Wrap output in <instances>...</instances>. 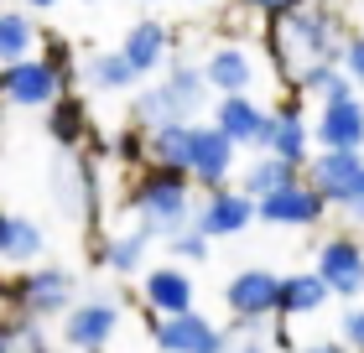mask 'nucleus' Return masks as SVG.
Here are the masks:
<instances>
[{
    "label": "nucleus",
    "instance_id": "nucleus-20",
    "mask_svg": "<svg viewBox=\"0 0 364 353\" xmlns=\"http://www.w3.org/2000/svg\"><path fill=\"white\" fill-rule=\"evenodd\" d=\"M193 276L182 271V260H167V265H156V271H146L141 276V301L151 312H188L193 307Z\"/></svg>",
    "mask_w": 364,
    "mask_h": 353
},
{
    "label": "nucleus",
    "instance_id": "nucleus-34",
    "mask_svg": "<svg viewBox=\"0 0 364 353\" xmlns=\"http://www.w3.org/2000/svg\"><path fill=\"white\" fill-rule=\"evenodd\" d=\"M338 338L364 353V301H349V312L338 317Z\"/></svg>",
    "mask_w": 364,
    "mask_h": 353
},
{
    "label": "nucleus",
    "instance_id": "nucleus-4",
    "mask_svg": "<svg viewBox=\"0 0 364 353\" xmlns=\"http://www.w3.org/2000/svg\"><path fill=\"white\" fill-rule=\"evenodd\" d=\"M328 213H333V208H328V197L312 188L302 172L255 197V224H266V229H318Z\"/></svg>",
    "mask_w": 364,
    "mask_h": 353
},
{
    "label": "nucleus",
    "instance_id": "nucleus-13",
    "mask_svg": "<svg viewBox=\"0 0 364 353\" xmlns=\"http://www.w3.org/2000/svg\"><path fill=\"white\" fill-rule=\"evenodd\" d=\"M235 166H240V146L229 141L219 125H198L193 120V161H188L193 188H219V182L235 177Z\"/></svg>",
    "mask_w": 364,
    "mask_h": 353
},
{
    "label": "nucleus",
    "instance_id": "nucleus-29",
    "mask_svg": "<svg viewBox=\"0 0 364 353\" xmlns=\"http://www.w3.org/2000/svg\"><path fill=\"white\" fill-rule=\"evenodd\" d=\"M16 348H26V353L47 348V322L6 307V312H0V353H16Z\"/></svg>",
    "mask_w": 364,
    "mask_h": 353
},
{
    "label": "nucleus",
    "instance_id": "nucleus-18",
    "mask_svg": "<svg viewBox=\"0 0 364 353\" xmlns=\"http://www.w3.org/2000/svg\"><path fill=\"white\" fill-rule=\"evenodd\" d=\"M266 151H276V156H287L296 166H307V156H312V125L302 114V94L271 104V141H266Z\"/></svg>",
    "mask_w": 364,
    "mask_h": 353
},
{
    "label": "nucleus",
    "instance_id": "nucleus-21",
    "mask_svg": "<svg viewBox=\"0 0 364 353\" xmlns=\"http://www.w3.org/2000/svg\"><path fill=\"white\" fill-rule=\"evenodd\" d=\"M42 249H47V234L37 218L0 208V265H31L42 260Z\"/></svg>",
    "mask_w": 364,
    "mask_h": 353
},
{
    "label": "nucleus",
    "instance_id": "nucleus-2",
    "mask_svg": "<svg viewBox=\"0 0 364 353\" xmlns=\"http://www.w3.org/2000/svg\"><path fill=\"white\" fill-rule=\"evenodd\" d=\"M343 16L323 0H302V6L281 11L266 21V58L276 63L281 73L302 68L312 58H338L343 53Z\"/></svg>",
    "mask_w": 364,
    "mask_h": 353
},
{
    "label": "nucleus",
    "instance_id": "nucleus-11",
    "mask_svg": "<svg viewBox=\"0 0 364 353\" xmlns=\"http://www.w3.org/2000/svg\"><path fill=\"white\" fill-rule=\"evenodd\" d=\"M193 224L203 229L208 239H229V234H245V229L255 224V197L245 192V188H229V182H219V188H203Z\"/></svg>",
    "mask_w": 364,
    "mask_h": 353
},
{
    "label": "nucleus",
    "instance_id": "nucleus-17",
    "mask_svg": "<svg viewBox=\"0 0 364 353\" xmlns=\"http://www.w3.org/2000/svg\"><path fill=\"white\" fill-rule=\"evenodd\" d=\"M203 78H208V89L213 94H245V89H255V78H260V63L250 47H240V42H219L213 53L203 58Z\"/></svg>",
    "mask_w": 364,
    "mask_h": 353
},
{
    "label": "nucleus",
    "instance_id": "nucleus-5",
    "mask_svg": "<svg viewBox=\"0 0 364 353\" xmlns=\"http://www.w3.org/2000/svg\"><path fill=\"white\" fill-rule=\"evenodd\" d=\"M302 177L328 197V208H343L364 192V146H318L302 166Z\"/></svg>",
    "mask_w": 364,
    "mask_h": 353
},
{
    "label": "nucleus",
    "instance_id": "nucleus-24",
    "mask_svg": "<svg viewBox=\"0 0 364 353\" xmlns=\"http://www.w3.org/2000/svg\"><path fill=\"white\" fill-rule=\"evenodd\" d=\"M287 78H291V89L302 94V99H328V94H349V89H359V83L343 73L338 58H312V63H302V68H291Z\"/></svg>",
    "mask_w": 364,
    "mask_h": 353
},
{
    "label": "nucleus",
    "instance_id": "nucleus-14",
    "mask_svg": "<svg viewBox=\"0 0 364 353\" xmlns=\"http://www.w3.org/2000/svg\"><path fill=\"white\" fill-rule=\"evenodd\" d=\"M224 307H229V317H276L281 312V276L266 271V265L235 271L224 286Z\"/></svg>",
    "mask_w": 364,
    "mask_h": 353
},
{
    "label": "nucleus",
    "instance_id": "nucleus-27",
    "mask_svg": "<svg viewBox=\"0 0 364 353\" xmlns=\"http://www.w3.org/2000/svg\"><path fill=\"white\" fill-rule=\"evenodd\" d=\"M296 172H302V166L287 161V156H276V151H250V161H245V172H240V188L250 197H260V192L281 188V182H291Z\"/></svg>",
    "mask_w": 364,
    "mask_h": 353
},
{
    "label": "nucleus",
    "instance_id": "nucleus-7",
    "mask_svg": "<svg viewBox=\"0 0 364 353\" xmlns=\"http://www.w3.org/2000/svg\"><path fill=\"white\" fill-rule=\"evenodd\" d=\"M58 94H63V83H58L53 68H47L42 53L0 63V99H6L11 109H47Z\"/></svg>",
    "mask_w": 364,
    "mask_h": 353
},
{
    "label": "nucleus",
    "instance_id": "nucleus-35",
    "mask_svg": "<svg viewBox=\"0 0 364 353\" xmlns=\"http://www.w3.org/2000/svg\"><path fill=\"white\" fill-rule=\"evenodd\" d=\"M338 63H343V73H349L354 83H364V31H349V37H343Z\"/></svg>",
    "mask_w": 364,
    "mask_h": 353
},
{
    "label": "nucleus",
    "instance_id": "nucleus-16",
    "mask_svg": "<svg viewBox=\"0 0 364 353\" xmlns=\"http://www.w3.org/2000/svg\"><path fill=\"white\" fill-rule=\"evenodd\" d=\"M42 114H47V141L58 151H84L94 141V114H89V99L78 89H63Z\"/></svg>",
    "mask_w": 364,
    "mask_h": 353
},
{
    "label": "nucleus",
    "instance_id": "nucleus-31",
    "mask_svg": "<svg viewBox=\"0 0 364 353\" xmlns=\"http://www.w3.org/2000/svg\"><path fill=\"white\" fill-rule=\"evenodd\" d=\"M167 120H172V104L161 99L156 83H151V89H136V94H130V104H125V125L156 130V125H167Z\"/></svg>",
    "mask_w": 364,
    "mask_h": 353
},
{
    "label": "nucleus",
    "instance_id": "nucleus-26",
    "mask_svg": "<svg viewBox=\"0 0 364 353\" xmlns=\"http://www.w3.org/2000/svg\"><path fill=\"white\" fill-rule=\"evenodd\" d=\"M146 156L188 172V161H193V120H167V125L146 130Z\"/></svg>",
    "mask_w": 364,
    "mask_h": 353
},
{
    "label": "nucleus",
    "instance_id": "nucleus-6",
    "mask_svg": "<svg viewBox=\"0 0 364 353\" xmlns=\"http://www.w3.org/2000/svg\"><path fill=\"white\" fill-rule=\"evenodd\" d=\"M146 332H151V343L161 353H224L229 348L224 327L193 307L188 312H151L146 307Z\"/></svg>",
    "mask_w": 364,
    "mask_h": 353
},
{
    "label": "nucleus",
    "instance_id": "nucleus-19",
    "mask_svg": "<svg viewBox=\"0 0 364 353\" xmlns=\"http://www.w3.org/2000/svg\"><path fill=\"white\" fill-rule=\"evenodd\" d=\"M120 53L130 58V68H136L141 78L156 73L161 63H167V53H172V31H167V21H156V16H141V21H130L125 37H120Z\"/></svg>",
    "mask_w": 364,
    "mask_h": 353
},
{
    "label": "nucleus",
    "instance_id": "nucleus-15",
    "mask_svg": "<svg viewBox=\"0 0 364 353\" xmlns=\"http://www.w3.org/2000/svg\"><path fill=\"white\" fill-rule=\"evenodd\" d=\"M312 146H364V99L328 94L318 99V120H312Z\"/></svg>",
    "mask_w": 364,
    "mask_h": 353
},
{
    "label": "nucleus",
    "instance_id": "nucleus-33",
    "mask_svg": "<svg viewBox=\"0 0 364 353\" xmlns=\"http://www.w3.org/2000/svg\"><path fill=\"white\" fill-rule=\"evenodd\" d=\"M109 146H114L109 156L120 161V166H130V172H136V166H146V161H151V156H146V130H141V125H125V130H120V136H114Z\"/></svg>",
    "mask_w": 364,
    "mask_h": 353
},
{
    "label": "nucleus",
    "instance_id": "nucleus-40",
    "mask_svg": "<svg viewBox=\"0 0 364 353\" xmlns=\"http://www.w3.org/2000/svg\"><path fill=\"white\" fill-rule=\"evenodd\" d=\"M136 6H156V0H136Z\"/></svg>",
    "mask_w": 364,
    "mask_h": 353
},
{
    "label": "nucleus",
    "instance_id": "nucleus-39",
    "mask_svg": "<svg viewBox=\"0 0 364 353\" xmlns=\"http://www.w3.org/2000/svg\"><path fill=\"white\" fill-rule=\"evenodd\" d=\"M188 6H213V0H188Z\"/></svg>",
    "mask_w": 364,
    "mask_h": 353
},
{
    "label": "nucleus",
    "instance_id": "nucleus-10",
    "mask_svg": "<svg viewBox=\"0 0 364 353\" xmlns=\"http://www.w3.org/2000/svg\"><path fill=\"white\" fill-rule=\"evenodd\" d=\"M312 271L328 281V291L338 301H359L364 296V244L354 234H328L318 244V265Z\"/></svg>",
    "mask_w": 364,
    "mask_h": 353
},
{
    "label": "nucleus",
    "instance_id": "nucleus-36",
    "mask_svg": "<svg viewBox=\"0 0 364 353\" xmlns=\"http://www.w3.org/2000/svg\"><path fill=\"white\" fill-rule=\"evenodd\" d=\"M240 6H245V11H255V16H266V21H271V16L291 11V6H302V0H240Z\"/></svg>",
    "mask_w": 364,
    "mask_h": 353
},
{
    "label": "nucleus",
    "instance_id": "nucleus-41",
    "mask_svg": "<svg viewBox=\"0 0 364 353\" xmlns=\"http://www.w3.org/2000/svg\"><path fill=\"white\" fill-rule=\"evenodd\" d=\"M84 6H99V0H84Z\"/></svg>",
    "mask_w": 364,
    "mask_h": 353
},
{
    "label": "nucleus",
    "instance_id": "nucleus-28",
    "mask_svg": "<svg viewBox=\"0 0 364 353\" xmlns=\"http://www.w3.org/2000/svg\"><path fill=\"white\" fill-rule=\"evenodd\" d=\"M37 37L42 31H37V21H31L26 6H0V63L37 53Z\"/></svg>",
    "mask_w": 364,
    "mask_h": 353
},
{
    "label": "nucleus",
    "instance_id": "nucleus-1",
    "mask_svg": "<svg viewBox=\"0 0 364 353\" xmlns=\"http://www.w3.org/2000/svg\"><path fill=\"white\" fill-rule=\"evenodd\" d=\"M120 208L136 213V224L151 234V239H172V234L188 229L193 213H198L193 172H182V166H161V161H146V166L130 172V188L120 192Z\"/></svg>",
    "mask_w": 364,
    "mask_h": 353
},
{
    "label": "nucleus",
    "instance_id": "nucleus-32",
    "mask_svg": "<svg viewBox=\"0 0 364 353\" xmlns=\"http://www.w3.org/2000/svg\"><path fill=\"white\" fill-rule=\"evenodd\" d=\"M208 234L198 229V224H188V229H177L172 239H167V249H172V260H182V265H198V260H208Z\"/></svg>",
    "mask_w": 364,
    "mask_h": 353
},
{
    "label": "nucleus",
    "instance_id": "nucleus-3",
    "mask_svg": "<svg viewBox=\"0 0 364 353\" xmlns=\"http://www.w3.org/2000/svg\"><path fill=\"white\" fill-rule=\"evenodd\" d=\"M73 301H78V276L68 271V265H42V260H31L26 271L11 276V307L26 312V317L53 322V317H63Z\"/></svg>",
    "mask_w": 364,
    "mask_h": 353
},
{
    "label": "nucleus",
    "instance_id": "nucleus-37",
    "mask_svg": "<svg viewBox=\"0 0 364 353\" xmlns=\"http://www.w3.org/2000/svg\"><path fill=\"white\" fill-rule=\"evenodd\" d=\"M21 6H26V11H58L63 0H21Z\"/></svg>",
    "mask_w": 364,
    "mask_h": 353
},
{
    "label": "nucleus",
    "instance_id": "nucleus-30",
    "mask_svg": "<svg viewBox=\"0 0 364 353\" xmlns=\"http://www.w3.org/2000/svg\"><path fill=\"white\" fill-rule=\"evenodd\" d=\"M37 53L47 58V68L58 73L63 89H78V83H84V58H78V47H73L68 37H58V31H42V37H37Z\"/></svg>",
    "mask_w": 364,
    "mask_h": 353
},
{
    "label": "nucleus",
    "instance_id": "nucleus-12",
    "mask_svg": "<svg viewBox=\"0 0 364 353\" xmlns=\"http://www.w3.org/2000/svg\"><path fill=\"white\" fill-rule=\"evenodd\" d=\"M156 73H161L156 89L172 104V120H198V114L208 109L213 89H208V78H203V63H188V58H172L167 53V63H161Z\"/></svg>",
    "mask_w": 364,
    "mask_h": 353
},
{
    "label": "nucleus",
    "instance_id": "nucleus-8",
    "mask_svg": "<svg viewBox=\"0 0 364 353\" xmlns=\"http://www.w3.org/2000/svg\"><path fill=\"white\" fill-rule=\"evenodd\" d=\"M58 332L68 348H109L120 332V301L109 296H78L68 312L58 317Z\"/></svg>",
    "mask_w": 364,
    "mask_h": 353
},
{
    "label": "nucleus",
    "instance_id": "nucleus-23",
    "mask_svg": "<svg viewBox=\"0 0 364 353\" xmlns=\"http://www.w3.org/2000/svg\"><path fill=\"white\" fill-rule=\"evenodd\" d=\"M151 244H156V239H151L141 224H136V229H120V234H109V239L99 244V265H105L109 276L130 281L136 271H146V249H151Z\"/></svg>",
    "mask_w": 364,
    "mask_h": 353
},
{
    "label": "nucleus",
    "instance_id": "nucleus-38",
    "mask_svg": "<svg viewBox=\"0 0 364 353\" xmlns=\"http://www.w3.org/2000/svg\"><path fill=\"white\" fill-rule=\"evenodd\" d=\"M6 307H11V276L0 271V312H6Z\"/></svg>",
    "mask_w": 364,
    "mask_h": 353
},
{
    "label": "nucleus",
    "instance_id": "nucleus-22",
    "mask_svg": "<svg viewBox=\"0 0 364 353\" xmlns=\"http://www.w3.org/2000/svg\"><path fill=\"white\" fill-rule=\"evenodd\" d=\"M328 301H333V291H328V281L318 271H291V276H281V312H276V322L312 317V312H323Z\"/></svg>",
    "mask_w": 364,
    "mask_h": 353
},
{
    "label": "nucleus",
    "instance_id": "nucleus-25",
    "mask_svg": "<svg viewBox=\"0 0 364 353\" xmlns=\"http://www.w3.org/2000/svg\"><path fill=\"white\" fill-rule=\"evenodd\" d=\"M84 78H89L94 94H130L141 83V73L130 68V58L120 47H114V53H89L84 58Z\"/></svg>",
    "mask_w": 364,
    "mask_h": 353
},
{
    "label": "nucleus",
    "instance_id": "nucleus-9",
    "mask_svg": "<svg viewBox=\"0 0 364 353\" xmlns=\"http://www.w3.org/2000/svg\"><path fill=\"white\" fill-rule=\"evenodd\" d=\"M208 109H213V125H219L240 151H266V141H271V104H260L250 89L245 94H219V104H208Z\"/></svg>",
    "mask_w": 364,
    "mask_h": 353
}]
</instances>
